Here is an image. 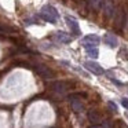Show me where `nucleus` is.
Returning <instances> with one entry per match:
<instances>
[{"mask_svg":"<svg viewBox=\"0 0 128 128\" xmlns=\"http://www.w3.org/2000/svg\"><path fill=\"white\" fill-rule=\"evenodd\" d=\"M108 105H109V106H110V108H112V110H114V112H117V106H116V105H114V103H113V102H108Z\"/></svg>","mask_w":128,"mask_h":128,"instance_id":"nucleus-15","label":"nucleus"},{"mask_svg":"<svg viewBox=\"0 0 128 128\" xmlns=\"http://www.w3.org/2000/svg\"><path fill=\"white\" fill-rule=\"evenodd\" d=\"M121 103H122V106H124L125 109H128V99L127 98H124V99L121 100Z\"/></svg>","mask_w":128,"mask_h":128,"instance_id":"nucleus-16","label":"nucleus"},{"mask_svg":"<svg viewBox=\"0 0 128 128\" xmlns=\"http://www.w3.org/2000/svg\"><path fill=\"white\" fill-rule=\"evenodd\" d=\"M83 98H84L83 94H73V95H69V98H68L72 109L74 112H77V113L78 112H83V109H84Z\"/></svg>","mask_w":128,"mask_h":128,"instance_id":"nucleus-2","label":"nucleus"},{"mask_svg":"<svg viewBox=\"0 0 128 128\" xmlns=\"http://www.w3.org/2000/svg\"><path fill=\"white\" fill-rule=\"evenodd\" d=\"M65 21H66L68 26L70 28L72 33H74L76 36H78V34H80V26H78L77 21H76L74 18H72V17H65Z\"/></svg>","mask_w":128,"mask_h":128,"instance_id":"nucleus-9","label":"nucleus"},{"mask_svg":"<svg viewBox=\"0 0 128 128\" xmlns=\"http://www.w3.org/2000/svg\"><path fill=\"white\" fill-rule=\"evenodd\" d=\"M88 120L92 122L94 125H99L100 121H102V116H100V113L98 110H95V109H91V110L88 112Z\"/></svg>","mask_w":128,"mask_h":128,"instance_id":"nucleus-10","label":"nucleus"},{"mask_svg":"<svg viewBox=\"0 0 128 128\" xmlns=\"http://www.w3.org/2000/svg\"><path fill=\"white\" fill-rule=\"evenodd\" d=\"M87 54H88L90 56H92V58H98L99 51H98L96 47H94V48H88V50H87Z\"/></svg>","mask_w":128,"mask_h":128,"instance_id":"nucleus-14","label":"nucleus"},{"mask_svg":"<svg viewBox=\"0 0 128 128\" xmlns=\"http://www.w3.org/2000/svg\"><path fill=\"white\" fill-rule=\"evenodd\" d=\"M114 21H116L114 24H116V28L117 29H122V28H124V24L127 22V15H125V11L122 8H118L116 11V20H114Z\"/></svg>","mask_w":128,"mask_h":128,"instance_id":"nucleus-8","label":"nucleus"},{"mask_svg":"<svg viewBox=\"0 0 128 128\" xmlns=\"http://www.w3.org/2000/svg\"><path fill=\"white\" fill-rule=\"evenodd\" d=\"M102 11H103V15H105L106 18H110L112 15L116 12L113 0H103V3H102Z\"/></svg>","mask_w":128,"mask_h":128,"instance_id":"nucleus-7","label":"nucleus"},{"mask_svg":"<svg viewBox=\"0 0 128 128\" xmlns=\"http://www.w3.org/2000/svg\"><path fill=\"white\" fill-rule=\"evenodd\" d=\"M34 70H36V73L40 77L46 78V80H50V78L54 77V72L48 66H46V65H43V64H36L34 65Z\"/></svg>","mask_w":128,"mask_h":128,"instance_id":"nucleus-4","label":"nucleus"},{"mask_svg":"<svg viewBox=\"0 0 128 128\" xmlns=\"http://www.w3.org/2000/svg\"><path fill=\"white\" fill-rule=\"evenodd\" d=\"M102 3L103 0H88V4H90V8L91 10H99L100 7H102Z\"/></svg>","mask_w":128,"mask_h":128,"instance_id":"nucleus-13","label":"nucleus"},{"mask_svg":"<svg viewBox=\"0 0 128 128\" xmlns=\"http://www.w3.org/2000/svg\"><path fill=\"white\" fill-rule=\"evenodd\" d=\"M55 39L58 40L59 43H62V44H68V43L72 42V37H70L68 33H65V32H56Z\"/></svg>","mask_w":128,"mask_h":128,"instance_id":"nucleus-12","label":"nucleus"},{"mask_svg":"<svg viewBox=\"0 0 128 128\" xmlns=\"http://www.w3.org/2000/svg\"><path fill=\"white\" fill-rule=\"evenodd\" d=\"M70 88V84L68 83V81H54V83H51V90H52L55 94H59V95H64L66 94L68 91H69Z\"/></svg>","mask_w":128,"mask_h":128,"instance_id":"nucleus-5","label":"nucleus"},{"mask_svg":"<svg viewBox=\"0 0 128 128\" xmlns=\"http://www.w3.org/2000/svg\"><path fill=\"white\" fill-rule=\"evenodd\" d=\"M91 128H102V127H100V125H92Z\"/></svg>","mask_w":128,"mask_h":128,"instance_id":"nucleus-17","label":"nucleus"},{"mask_svg":"<svg viewBox=\"0 0 128 128\" xmlns=\"http://www.w3.org/2000/svg\"><path fill=\"white\" fill-rule=\"evenodd\" d=\"M99 42H100V37L96 36V34H88V36H84L83 39H81V44H83V47L86 48V50L96 47V46L99 44Z\"/></svg>","mask_w":128,"mask_h":128,"instance_id":"nucleus-3","label":"nucleus"},{"mask_svg":"<svg viewBox=\"0 0 128 128\" xmlns=\"http://www.w3.org/2000/svg\"><path fill=\"white\" fill-rule=\"evenodd\" d=\"M39 17L42 18L43 21H46V22L55 24L56 21H58V18H59V14H58V11H56L55 7H52L51 4H47V6H44L42 10H40Z\"/></svg>","mask_w":128,"mask_h":128,"instance_id":"nucleus-1","label":"nucleus"},{"mask_svg":"<svg viewBox=\"0 0 128 128\" xmlns=\"http://www.w3.org/2000/svg\"><path fill=\"white\" fill-rule=\"evenodd\" d=\"M103 40H105V43L110 48H116L117 46H118V40H117V37L113 36V34H110V33H106L105 37H103Z\"/></svg>","mask_w":128,"mask_h":128,"instance_id":"nucleus-11","label":"nucleus"},{"mask_svg":"<svg viewBox=\"0 0 128 128\" xmlns=\"http://www.w3.org/2000/svg\"><path fill=\"white\" fill-rule=\"evenodd\" d=\"M84 66H86L91 73H94V74H103V73H105L103 68L100 66L98 62H95V61H87V62H84Z\"/></svg>","mask_w":128,"mask_h":128,"instance_id":"nucleus-6","label":"nucleus"}]
</instances>
